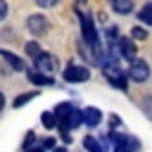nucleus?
<instances>
[{
  "mask_svg": "<svg viewBox=\"0 0 152 152\" xmlns=\"http://www.w3.org/2000/svg\"><path fill=\"white\" fill-rule=\"evenodd\" d=\"M64 81L66 83H83V81H88V69L71 64V66L64 69Z\"/></svg>",
  "mask_w": 152,
  "mask_h": 152,
  "instance_id": "7ed1b4c3",
  "label": "nucleus"
},
{
  "mask_svg": "<svg viewBox=\"0 0 152 152\" xmlns=\"http://www.w3.org/2000/svg\"><path fill=\"white\" fill-rule=\"evenodd\" d=\"M102 71H104V76H107V81H109L112 86H116V88H126V78H124V74H121V69H119L116 64H104Z\"/></svg>",
  "mask_w": 152,
  "mask_h": 152,
  "instance_id": "20e7f679",
  "label": "nucleus"
},
{
  "mask_svg": "<svg viewBox=\"0 0 152 152\" xmlns=\"http://www.w3.org/2000/svg\"><path fill=\"white\" fill-rule=\"evenodd\" d=\"M28 31H31V33H45V31H48V21H45V17H43V14H33V17H28Z\"/></svg>",
  "mask_w": 152,
  "mask_h": 152,
  "instance_id": "0eeeda50",
  "label": "nucleus"
},
{
  "mask_svg": "<svg viewBox=\"0 0 152 152\" xmlns=\"http://www.w3.org/2000/svg\"><path fill=\"white\" fill-rule=\"evenodd\" d=\"M147 76H150V66L142 59H133L131 62V69H128V78L142 83V81H147Z\"/></svg>",
  "mask_w": 152,
  "mask_h": 152,
  "instance_id": "f03ea898",
  "label": "nucleus"
},
{
  "mask_svg": "<svg viewBox=\"0 0 152 152\" xmlns=\"http://www.w3.org/2000/svg\"><path fill=\"white\" fill-rule=\"evenodd\" d=\"M116 45H119V52H121L124 59H128V62L135 59V43H133L131 38H119Z\"/></svg>",
  "mask_w": 152,
  "mask_h": 152,
  "instance_id": "39448f33",
  "label": "nucleus"
},
{
  "mask_svg": "<svg viewBox=\"0 0 152 152\" xmlns=\"http://www.w3.org/2000/svg\"><path fill=\"white\" fill-rule=\"evenodd\" d=\"M57 124H59V116H57V114H50V112L43 114V126H45V128H55Z\"/></svg>",
  "mask_w": 152,
  "mask_h": 152,
  "instance_id": "4468645a",
  "label": "nucleus"
},
{
  "mask_svg": "<svg viewBox=\"0 0 152 152\" xmlns=\"http://www.w3.org/2000/svg\"><path fill=\"white\" fill-rule=\"evenodd\" d=\"M116 152H131V150H128V145H126V140L116 145Z\"/></svg>",
  "mask_w": 152,
  "mask_h": 152,
  "instance_id": "6ab92c4d",
  "label": "nucleus"
},
{
  "mask_svg": "<svg viewBox=\"0 0 152 152\" xmlns=\"http://www.w3.org/2000/svg\"><path fill=\"white\" fill-rule=\"evenodd\" d=\"M83 147H86L88 152H104V145H102L97 138H93V135H88V138L83 140Z\"/></svg>",
  "mask_w": 152,
  "mask_h": 152,
  "instance_id": "9b49d317",
  "label": "nucleus"
},
{
  "mask_svg": "<svg viewBox=\"0 0 152 152\" xmlns=\"http://www.w3.org/2000/svg\"><path fill=\"white\" fill-rule=\"evenodd\" d=\"M5 14H7V2H5V0H0V21L5 19Z\"/></svg>",
  "mask_w": 152,
  "mask_h": 152,
  "instance_id": "a211bd4d",
  "label": "nucleus"
},
{
  "mask_svg": "<svg viewBox=\"0 0 152 152\" xmlns=\"http://www.w3.org/2000/svg\"><path fill=\"white\" fill-rule=\"evenodd\" d=\"M31 97H33V93H24L21 97H17V100H14V107H21V104H26Z\"/></svg>",
  "mask_w": 152,
  "mask_h": 152,
  "instance_id": "dca6fc26",
  "label": "nucleus"
},
{
  "mask_svg": "<svg viewBox=\"0 0 152 152\" xmlns=\"http://www.w3.org/2000/svg\"><path fill=\"white\" fill-rule=\"evenodd\" d=\"M2 107H5V95L0 93V112H2Z\"/></svg>",
  "mask_w": 152,
  "mask_h": 152,
  "instance_id": "4be33fe9",
  "label": "nucleus"
},
{
  "mask_svg": "<svg viewBox=\"0 0 152 152\" xmlns=\"http://www.w3.org/2000/svg\"><path fill=\"white\" fill-rule=\"evenodd\" d=\"M36 2H38L40 7H52V5H55V0H36Z\"/></svg>",
  "mask_w": 152,
  "mask_h": 152,
  "instance_id": "aec40b11",
  "label": "nucleus"
},
{
  "mask_svg": "<svg viewBox=\"0 0 152 152\" xmlns=\"http://www.w3.org/2000/svg\"><path fill=\"white\" fill-rule=\"evenodd\" d=\"M33 62H36V69H38V71H45V74H48V71H52V69H55V64H57V62H55V57H52V55H48V52L36 55V57H33Z\"/></svg>",
  "mask_w": 152,
  "mask_h": 152,
  "instance_id": "423d86ee",
  "label": "nucleus"
},
{
  "mask_svg": "<svg viewBox=\"0 0 152 152\" xmlns=\"http://www.w3.org/2000/svg\"><path fill=\"white\" fill-rule=\"evenodd\" d=\"M55 152H66V150H64V147H57V150H55Z\"/></svg>",
  "mask_w": 152,
  "mask_h": 152,
  "instance_id": "5701e85b",
  "label": "nucleus"
},
{
  "mask_svg": "<svg viewBox=\"0 0 152 152\" xmlns=\"http://www.w3.org/2000/svg\"><path fill=\"white\" fill-rule=\"evenodd\" d=\"M138 19L142 21V24H147V26H152V5H145L140 12H138Z\"/></svg>",
  "mask_w": 152,
  "mask_h": 152,
  "instance_id": "ddd939ff",
  "label": "nucleus"
},
{
  "mask_svg": "<svg viewBox=\"0 0 152 152\" xmlns=\"http://www.w3.org/2000/svg\"><path fill=\"white\" fill-rule=\"evenodd\" d=\"M26 52H28L31 57H36V55H40V48H38V43H26Z\"/></svg>",
  "mask_w": 152,
  "mask_h": 152,
  "instance_id": "2eb2a0df",
  "label": "nucleus"
},
{
  "mask_svg": "<svg viewBox=\"0 0 152 152\" xmlns=\"http://www.w3.org/2000/svg\"><path fill=\"white\" fill-rule=\"evenodd\" d=\"M83 116H86V124H88L90 128H95V126L102 121V112H100L97 107H88V109L83 112Z\"/></svg>",
  "mask_w": 152,
  "mask_h": 152,
  "instance_id": "6e6552de",
  "label": "nucleus"
},
{
  "mask_svg": "<svg viewBox=\"0 0 152 152\" xmlns=\"http://www.w3.org/2000/svg\"><path fill=\"white\" fill-rule=\"evenodd\" d=\"M133 38H138V40H142V38H147V33H145V28H140V26H135V28H133Z\"/></svg>",
  "mask_w": 152,
  "mask_h": 152,
  "instance_id": "f3484780",
  "label": "nucleus"
},
{
  "mask_svg": "<svg viewBox=\"0 0 152 152\" xmlns=\"http://www.w3.org/2000/svg\"><path fill=\"white\" fill-rule=\"evenodd\" d=\"M81 31H83V38L86 43L90 45H97V31H95V24H93V17L81 12Z\"/></svg>",
  "mask_w": 152,
  "mask_h": 152,
  "instance_id": "f257e3e1",
  "label": "nucleus"
},
{
  "mask_svg": "<svg viewBox=\"0 0 152 152\" xmlns=\"http://www.w3.org/2000/svg\"><path fill=\"white\" fill-rule=\"evenodd\" d=\"M28 78H31V83H36V86H50V83H52V78H50V76H45V71H38V69H36V71H31V74H28Z\"/></svg>",
  "mask_w": 152,
  "mask_h": 152,
  "instance_id": "9d476101",
  "label": "nucleus"
},
{
  "mask_svg": "<svg viewBox=\"0 0 152 152\" xmlns=\"http://www.w3.org/2000/svg\"><path fill=\"white\" fill-rule=\"evenodd\" d=\"M26 152H43V145H36V147H28Z\"/></svg>",
  "mask_w": 152,
  "mask_h": 152,
  "instance_id": "412c9836",
  "label": "nucleus"
},
{
  "mask_svg": "<svg viewBox=\"0 0 152 152\" xmlns=\"http://www.w3.org/2000/svg\"><path fill=\"white\" fill-rule=\"evenodd\" d=\"M109 5L114 7V12L119 14H128L133 10V0H109Z\"/></svg>",
  "mask_w": 152,
  "mask_h": 152,
  "instance_id": "1a4fd4ad",
  "label": "nucleus"
},
{
  "mask_svg": "<svg viewBox=\"0 0 152 152\" xmlns=\"http://www.w3.org/2000/svg\"><path fill=\"white\" fill-rule=\"evenodd\" d=\"M0 55L10 62V66H12V69H17V71H21V69H24V62H21L17 55H12V52H0Z\"/></svg>",
  "mask_w": 152,
  "mask_h": 152,
  "instance_id": "f8f14e48",
  "label": "nucleus"
}]
</instances>
